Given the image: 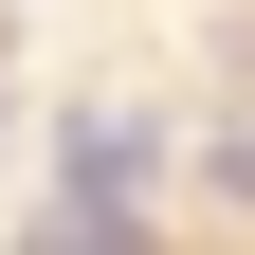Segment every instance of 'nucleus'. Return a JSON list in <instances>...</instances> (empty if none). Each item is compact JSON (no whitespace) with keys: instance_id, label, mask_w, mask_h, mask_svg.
<instances>
[{"instance_id":"f257e3e1","label":"nucleus","mask_w":255,"mask_h":255,"mask_svg":"<svg viewBox=\"0 0 255 255\" xmlns=\"http://www.w3.org/2000/svg\"><path fill=\"white\" fill-rule=\"evenodd\" d=\"M55 219H73V237H91V219H146V128H128V110H91V128H73Z\"/></svg>"},{"instance_id":"f03ea898","label":"nucleus","mask_w":255,"mask_h":255,"mask_svg":"<svg viewBox=\"0 0 255 255\" xmlns=\"http://www.w3.org/2000/svg\"><path fill=\"white\" fill-rule=\"evenodd\" d=\"M201 164H219V201H255V110H237V128H219Z\"/></svg>"}]
</instances>
